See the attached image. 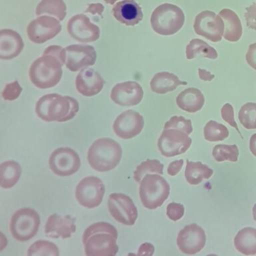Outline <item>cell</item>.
<instances>
[{
	"instance_id": "6da1fadb",
	"label": "cell",
	"mask_w": 256,
	"mask_h": 256,
	"mask_svg": "<svg viewBox=\"0 0 256 256\" xmlns=\"http://www.w3.org/2000/svg\"><path fill=\"white\" fill-rule=\"evenodd\" d=\"M118 232L111 224L100 222L90 226L84 231L82 242L87 256H114L119 248Z\"/></svg>"
},
{
	"instance_id": "7a4b0ae2",
	"label": "cell",
	"mask_w": 256,
	"mask_h": 256,
	"mask_svg": "<svg viewBox=\"0 0 256 256\" xmlns=\"http://www.w3.org/2000/svg\"><path fill=\"white\" fill-rule=\"evenodd\" d=\"M77 100L57 94L44 96L36 106V114L44 121L65 122L73 119L79 111Z\"/></svg>"
},
{
	"instance_id": "3957f363",
	"label": "cell",
	"mask_w": 256,
	"mask_h": 256,
	"mask_svg": "<svg viewBox=\"0 0 256 256\" xmlns=\"http://www.w3.org/2000/svg\"><path fill=\"white\" fill-rule=\"evenodd\" d=\"M122 156V147L118 142L110 138H100L88 150V161L96 171L107 172L119 164Z\"/></svg>"
},
{
	"instance_id": "277c9868",
	"label": "cell",
	"mask_w": 256,
	"mask_h": 256,
	"mask_svg": "<svg viewBox=\"0 0 256 256\" xmlns=\"http://www.w3.org/2000/svg\"><path fill=\"white\" fill-rule=\"evenodd\" d=\"M64 65L60 58L44 52L43 56L34 61L30 68V80L40 89L53 88L61 80Z\"/></svg>"
},
{
	"instance_id": "5b68a950",
	"label": "cell",
	"mask_w": 256,
	"mask_h": 256,
	"mask_svg": "<svg viewBox=\"0 0 256 256\" xmlns=\"http://www.w3.org/2000/svg\"><path fill=\"white\" fill-rule=\"evenodd\" d=\"M152 29L162 36H172L179 32L185 22L181 8L172 4H163L156 8L151 16Z\"/></svg>"
},
{
	"instance_id": "8992f818",
	"label": "cell",
	"mask_w": 256,
	"mask_h": 256,
	"mask_svg": "<svg viewBox=\"0 0 256 256\" xmlns=\"http://www.w3.org/2000/svg\"><path fill=\"white\" fill-rule=\"evenodd\" d=\"M170 193V184L159 174H147L140 182V200L142 205L148 210L161 207Z\"/></svg>"
},
{
	"instance_id": "52a82bcc",
	"label": "cell",
	"mask_w": 256,
	"mask_h": 256,
	"mask_svg": "<svg viewBox=\"0 0 256 256\" xmlns=\"http://www.w3.org/2000/svg\"><path fill=\"white\" fill-rule=\"evenodd\" d=\"M40 226L39 214L35 210L24 208L17 210L12 216L10 230L14 239L27 242L37 234Z\"/></svg>"
},
{
	"instance_id": "ba28073f",
	"label": "cell",
	"mask_w": 256,
	"mask_h": 256,
	"mask_svg": "<svg viewBox=\"0 0 256 256\" xmlns=\"http://www.w3.org/2000/svg\"><path fill=\"white\" fill-rule=\"evenodd\" d=\"M105 192V186L100 178L89 176L78 184L76 198L80 205L93 209L102 204Z\"/></svg>"
},
{
	"instance_id": "9c48e42d",
	"label": "cell",
	"mask_w": 256,
	"mask_h": 256,
	"mask_svg": "<svg viewBox=\"0 0 256 256\" xmlns=\"http://www.w3.org/2000/svg\"><path fill=\"white\" fill-rule=\"evenodd\" d=\"M192 140L188 134L176 129L164 130L158 139V147L162 155L175 157L185 153L191 146Z\"/></svg>"
},
{
	"instance_id": "30bf717a",
	"label": "cell",
	"mask_w": 256,
	"mask_h": 256,
	"mask_svg": "<svg viewBox=\"0 0 256 256\" xmlns=\"http://www.w3.org/2000/svg\"><path fill=\"white\" fill-rule=\"evenodd\" d=\"M108 209L112 218L123 225L134 226L138 219L137 208L131 198L125 194H110Z\"/></svg>"
},
{
	"instance_id": "8fae6325",
	"label": "cell",
	"mask_w": 256,
	"mask_h": 256,
	"mask_svg": "<svg viewBox=\"0 0 256 256\" xmlns=\"http://www.w3.org/2000/svg\"><path fill=\"white\" fill-rule=\"evenodd\" d=\"M50 170L61 177L76 174L81 166L79 155L70 148H60L52 152L49 159Z\"/></svg>"
},
{
	"instance_id": "7c38bea8",
	"label": "cell",
	"mask_w": 256,
	"mask_h": 256,
	"mask_svg": "<svg viewBox=\"0 0 256 256\" xmlns=\"http://www.w3.org/2000/svg\"><path fill=\"white\" fill-rule=\"evenodd\" d=\"M194 29L198 35L212 42H219L224 36V23L219 15L206 10L196 16Z\"/></svg>"
},
{
	"instance_id": "4fadbf2b",
	"label": "cell",
	"mask_w": 256,
	"mask_h": 256,
	"mask_svg": "<svg viewBox=\"0 0 256 256\" xmlns=\"http://www.w3.org/2000/svg\"><path fill=\"white\" fill-rule=\"evenodd\" d=\"M61 30L59 21L50 16H44L30 22L27 34L30 41L40 44L56 37Z\"/></svg>"
},
{
	"instance_id": "5bb4252c",
	"label": "cell",
	"mask_w": 256,
	"mask_h": 256,
	"mask_svg": "<svg viewBox=\"0 0 256 256\" xmlns=\"http://www.w3.org/2000/svg\"><path fill=\"white\" fill-rule=\"evenodd\" d=\"M206 242L205 231L196 224L185 226L178 235V247L180 251L188 255H194L202 251Z\"/></svg>"
},
{
	"instance_id": "9a60e30c",
	"label": "cell",
	"mask_w": 256,
	"mask_h": 256,
	"mask_svg": "<svg viewBox=\"0 0 256 256\" xmlns=\"http://www.w3.org/2000/svg\"><path fill=\"white\" fill-rule=\"evenodd\" d=\"M144 126L143 116L134 110H127L120 114L113 125L116 135L124 140L132 139L139 135Z\"/></svg>"
},
{
	"instance_id": "2e32d148",
	"label": "cell",
	"mask_w": 256,
	"mask_h": 256,
	"mask_svg": "<svg viewBox=\"0 0 256 256\" xmlns=\"http://www.w3.org/2000/svg\"><path fill=\"white\" fill-rule=\"evenodd\" d=\"M67 29L73 39L82 43L96 42L100 36L98 26L91 23L89 18L83 14H78L70 19Z\"/></svg>"
},
{
	"instance_id": "e0dca14e",
	"label": "cell",
	"mask_w": 256,
	"mask_h": 256,
	"mask_svg": "<svg viewBox=\"0 0 256 256\" xmlns=\"http://www.w3.org/2000/svg\"><path fill=\"white\" fill-rule=\"evenodd\" d=\"M66 66L72 72L94 65L97 54L93 46L71 45L66 48Z\"/></svg>"
},
{
	"instance_id": "ac0fdd59",
	"label": "cell",
	"mask_w": 256,
	"mask_h": 256,
	"mask_svg": "<svg viewBox=\"0 0 256 256\" xmlns=\"http://www.w3.org/2000/svg\"><path fill=\"white\" fill-rule=\"evenodd\" d=\"M110 97L114 103L119 106H136L143 99L144 90L137 82H123L114 86Z\"/></svg>"
},
{
	"instance_id": "d6986e66",
	"label": "cell",
	"mask_w": 256,
	"mask_h": 256,
	"mask_svg": "<svg viewBox=\"0 0 256 256\" xmlns=\"http://www.w3.org/2000/svg\"><path fill=\"white\" fill-rule=\"evenodd\" d=\"M76 218L70 216L53 214L48 218L45 226L46 236L52 238L66 239L76 232Z\"/></svg>"
},
{
	"instance_id": "ffe728a7",
	"label": "cell",
	"mask_w": 256,
	"mask_h": 256,
	"mask_svg": "<svg viewBox=\"0 0 256 256\" xmlns=\"http://www.w3.org/2000/svg\"><path fill=\"white\" fill-rule=\"evenodd\" d=\"M104 84L103 78L94 69L85 68L76 77V89L86 97L97 95L103 89Z\"/></svg>"
},
{
	"instance_id": "44dd1931",
	"label": "cell",
	"mask_w": 256,
	"mask_h": 256,
	"mask_svg": "<svg viewBox=\"0 0 256 256\" xmlns=\"http://www.w3.org/2000/svg\"><path fill=\"white\" fill-rule=\"evenodd\" d=\"M113 15L118 22L127 26H134L143 19L141 7L134 0H123L113 8Z\"/></svg>"
},
{
	"instance_id": "7402d4cb",
	"label": "cell",
	"mask_w": 256,
	"mask_h": 256,
	"mask_svg": "<svg viewBox=\"0 0 256 256\" xmlns=\"http://www.w3.org/2000/svg\"><path fill=\"white\" fill-rule=\"evenodd\" d=\"M24 44L20 34L14 30L5 29L0 32V58L9 60L21 53Z\"/></svg>"
},
{
	"instance_id": "603a6c76",
	"label": "cell",
	"mask_w": 256,
	"mask_h": 256,
	"mask_svg": "<svg viewBox=\"0 0 256 256\" xmlns=\"http://www.w3.org/2000/svg\"><path fill=\"white\" fill-rule=\"evenodd\" d=\"M176 104L180 109L188 113H196L203 108L205 98L197 88H190L184 90L176 98Z\"/></svg>"
},
{
	"instance_id": "cb8c5ba5",
	"label": "cell",
	"mask_w": 256,
	"mask_h": 256,
	"mask_svg": "<svg viewBox=\"0 0 256 256\" xmlns=\"http://www.w3.org/2000/svg\"><path fill=\"white\" fill-rule=\"evenodd\" d=\"M219 16L224 23V39L232 42L239 41L243 33V28L237 14L233 10L225 8L220 11Z\"/></svg>"
},
{
	"instance_id": "d4e9b609",
	"label": "cell",
	"mask_w": 256,
	"mask_h": 256,
	"mask_svg": "<svg viewBox=\"0 0 256 256\" xmlns=\"http://www.w3.org/2000/svg\"><path fill=\"white\" fill-rule=\"evenodd\" d=\"M175 74L170 72H159L154 76L150 82L152 91L158 94H165L173 92L180 85H186Z\"/></svg>"
},
{
	"instance_id": "484cf974",
	"label": "cell",
	"mask_w": 256,
	"mask_h": 256,
	"mask_svg": "<svg viewBox=\"0 0 256 256\" xmlns=\"http://www.w3.org/2000/svg\"><path fill=\"white\" fill-rule=\"evenodd\" d=\"M234 244L240 253L246 256L256 255V229L250 227L243 228L236 236Z\"/></svg>"
},
{
	"instance_id": "4316f807",
	"label": "cell",
	"mask_w": 256,
	"mask_h": 256,
	"mask_svg": "<svg viewBox=\"0 0 256 256\" xmlns=\"http://www.w3.org/2000/svg\"><path fill=\"white\" fill-rule=\"evenodd\" d=\"M214 171L202 162H194L187 160L185 170V178L188 183L192 186H197L204 180L210 179Z\"/></svg>"
},
{
	"instance_id": "83f0119b",
	"label": "cell",
	"mask_w": 256,
	"mask_h": 256,
	"mask_svg": "<svg viewBox=\"0 0 256 256\" xmlns=\"http://www.w3.org/2000/svg\"><path fill=\"white\" fill-rule=\"evenodd\" d=\"M22 168L15 161L4 162L0 165V185L4 189L13 188L19 181Z\"/></svg>"
},
{
	"instance_id": "f1b7e54d",
	"label": "cell",
	"mask_w": 256,
	"mask_h": 256,
	"mask_svg": "<svg viewBox=\"0 0 256 256\" xmlns=\"http://www.w3.org/2000/svg\"><path fill=\"white\" fill-rule=\"evenodd\" d=\"M186 55L189 60L198 56L211 60H215L218 56L217 51L213 47L200 39H194L190 42L189 44L186 46Z\"/></svg>"
},
{
	"instance_id": "f546056e",
	"label": "cell",
	"mask_w": 256,
	"mask_h": 256,
	"mask_svg": "<svg viewBox=\"0 0 256 256\" xmlns=\"http://www.w3.org/2000/svg\"><path fill=\"white\" fill-rule=\"evenodd\" d=\"M66 4L63 0H42L36 10L37 16L48 14L55 16L59 21H62L66 16Z\"/></svg>"
},
{
	"instance_id": "4dcf8cb0",
	"label": "cell",
	"mask_w": 256,
	"mask_h": 256,
	"mask_svg": "<svg viewBox=\"0 0 256 256\" xmlns=\"http://www.w3.org/2000/svg\"><path fill=\"white\" fill-rule=\"evenodd\" d=\"M164 164L158 160H147L137 166L134 172V178L137 183H140L147 174L163 175Z\"/></svg>"
},
{
	"instance_id": "1f68e13d",
	"label": "cell",
	"mask_w": 256,
	"mask_h": 256,
	"mask_svg": "<svg viewBox=\"0 0 256 256\" xmlns=\"http://www.w3.org/2000/svg\"><path fill=\"white\" fill-rule=\"evenodd\" d=\"M204 134L206 141L217 142L223 141L228 138L229 131L225 126L214 120H210L204 127Z\"/></svg>"
},
{
	"instance_id": "d6a6232c",
	"label": "cell",
	"mask_w": 256,
	"mask_h": 256,
	"mask_svg": "<svg viewBox=\"0 0 256 256\" xmlns=\"http://www.w3.org/2000/svg\"><path fill=\"white\" fill-rule=\"evenodd\" d=\"M59 250L55 244L46 240L34 242L28 250L29 256H58Z\"/></svg>"
},
{
	"instance_id": "836d02e7",
	"label": "cell",
	"mask_w": 256,
	"mask_h": 256,
	"mask_svg": "<svg viewBox=\"0 0 256 256\" xmlns=\"http://www.w3.org/2000/svg\"><path fill=\"white\" fill-rule=\"evenodd\" d=\"M239 149L236 145H216L212 151V156L216 162H236L239 157Z\"/></svg>"
},
{
	"instance_id": "e575fe53",
	"label": "cell",
	"mask_w": 256,
	"mask_h": 256,
	"mask_svg": "<svg viewBox=\"0 0 256 256\" xmlns=\"http://www.w3.org/2000/svg\"><path fill=\"white\" fill-rule=\"evenodd\" d=\"M240 123L247 130L256 129V104L247 103L242 106L238 114Z\"/></svg>"
},
{
	"instance_id": "d590c367",
	"label": "cell",
	"mask_w": 256,
	"mask_h": 256,
	"mask_svg": "<svg viewBox=\"0 0 256 256\" xmlns=\"http://www.w3.org/2000/svg\"><path fill=\"white\" fill-rule=\"evenodd\" d=\"M176 129L190 135L193 132L192 121L183 116H173L164 125V130Z\"/></svg>"
},
{
	"instance_id": "8d00e7d4",
	"label": "cell",
	"mask_w": 256,
	"mask_h": 256,
	"mask_svg": "<svg viewBox=\"0 0 256 256\" xmlns=\"http://www.w3.org/2000/svg\"><path fill=\"white\" fill-rule=\"evenodd\" d=\"M22 92V88L18 81L8 84L2 92V97L7 101H13L19 97Z\"/></svg>"
},
{
	"instance_id": "74e56055",
	"label": "cell",
	"mask_w": 256,
	"mask_h": 256,
	"mask_svg": "<svg viewBox=\"0 0 256 256\" xmlns=\"http://www.w3.org/2000/svg\"><path fill=\"white\" fill-rule=\"evenodd\" d=\"M184 212L185 208L182 204L172 202L168 204L166 214L170 220L177 222L184 217Z\"/></svg>"
},
{
	"instance_id": "f35d334b",
	"label": "cell",
	"mask_w": 256,
	"mask_h": 256,
	"mask_svg": "<svg viewBox=\"0 0 256 256\" xmlns=\"http://www.w3.org/2000/svg\"><path fill=\"white\" fill-rule=\"evenodd\" d=\"M221 114L222 119L224 121L227 122L228 124L232 127L236 128V130L240 134L239 129L237 124L234 119V111L233 106L230 104H226L225 105L222 107L221 110Z\"/></svg>"
},
{
	"instance_id": "ab89813d",
	"label": "cell",
	"mask_w": 256,
	"mask_h": 256,
	"mask_svg": "<svg viewBox=\"0 0 256 256\" xmlns=\"http://www.w3.org/2000/svg\"><path fill=\"white\" fill-rule=\"evenodd\" d=\"M244 17L248 27L256 31V3H254L246 8Z\"/></svg>"
},
{
	"instance_id": "60d3db41",
	"label": "cell",
	"mask_w": 256,
	"mask_h": 256,
	"mask_svg": "<svg viewBox=\"0 0 256 256\" xmlns=\"http://www.w3.org/2000/svg\"><path fill=\"white\" fill-rule=\"evenodd\" d=\"M246 58L248 65L256 70V43L252 44L249 46Z\"/></svg>"
},
{
	"instance_id": "b9f144b4",
	"label": "cell",
	"mask_w": 256,
	"mask_h": 256,
	"mask_svg": "<svg viewBox=\"0 0 256 256\" xmlns=\"http://www.w3.org/2000/svg\"><path fill=\"white\" fill-rule=\"evenodd\" d=\"M184 164V160H178L171 162L168 168L167 172L168 175L171 176L177 175L180 172V170H182V167H183Z\"/></svg>"
},
{
	"instance_id": "7bdbcfd3",
	"label": "cell",
	"mask_w": 256,
	"mask_h": 256,
	"mask_svg": "<svg viewBox=\"0 0 256 256\" xmlns=\"http://www.w3.org/2000/svg\"><path fill=\"white\" fill-rule=\"evenodd\" d=\"M155 251V248L152 244L145 243L140 246L138 250V255L152 256Z\"/></svg>"
},
{
	"instance_id": "ee69618b",
	"label": "cell",
	"mask_w": 256,
	"mask_h": 256,
	"mask_svg": "<svg viewBox=\"0 0 256 256\" xmlns=\"http://www.w3.org/2000/svg\"><path fill=\"white\" fill-rule=\"evenodd\" d=\"M104 10V6L101 4H91L88 6V9L86 10V12L93 14V15L102 16Z\"/></svg>"
},
{
	"instance_id": "f6af8a7d",
	"label": "cell",
	"mask_w": 256,
	"mask_h": 256,
	"mask_svg": "<svg viewBox=\"0 0 256 256\" xmlns=\"http://www.w3.org/2000/svg\"><path fill=\"white\" fill-rule=\"evenodd\" d=\"M199 76L200 79L206 82H210L215 78L213 74L210 73V72L206 70H202L199 68Z\"/></svg>"
},
{
	"instance_id": "bcb514c9",
	"label": "cell",
	"mask_w": 256,
	"mask_h": 256,
	"mask_svg": "<svg viewBox=\"0 0 256 256\" xmlns=\"http://www.w3.org/2000/svg\"><path fill=\"white\" fill-rule=\"evenodd\" d=\"M250 150L255 157H256V134H254L250 140Z\"/></svg>"
},
{
	"instance_id": "7dc6e473",
	"label": "cell",
	"mask_w": 256,
	"mask_h": 256,
	"mask_svg": "<svg viewBox=\"0 0 256 256\" xmlns=\"http://www.w3.org/2000/svg\"><path fill=\"white\" fill-rule=\"evenodd\" d=\"M252 212H253V217L254 221L256 222V203L255 205H254L253 210H252Z\"/></svg>"
},
{
	"instance_id": "c3c4849f",
	"label": "cell",
	"mask_w": 256,
	"mask_h": 256,
	"mask_svg": "<svg viewBox=\"0 0 256 256\" xmlns=\"http://www.w3.org/2000/svg\"><path fill=\"white\" fill-rule=\"evenodd\" d=\"M104 2H106V4H111V5H113V4H115L118 0H104Z\"/></svg>"
}]
</instances>
